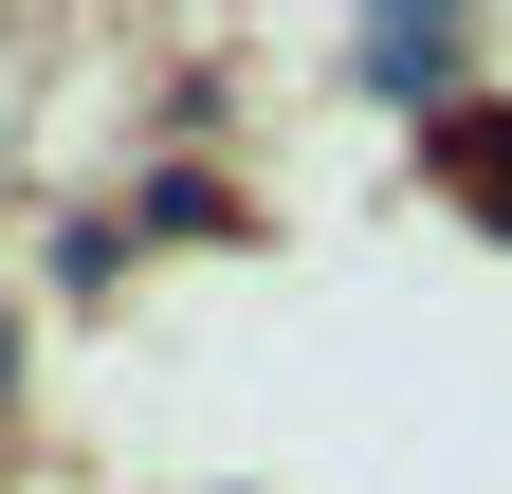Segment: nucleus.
Instances as JSON below:
<instances>
[{
  "mask_svg": "<svg viewBox=\"0 0 512 494\" xmlns=\"http://www.w3.org/2000/svg\"><path fill=\"white\" fill-rule=\"evenodd\" d=\"M348 55H366V74L403 92V110H439V74H458V19H366Z\"/></svg>",
  "mask_w": 512,
  "mask_h": 494,
  "instance_id": "f257e3e1",
  "label": "nucleus"
},
{
  "mask_svg": "<svg viewBox=\"0 0 512 494\" xmlns=\"http://www.w3.org/2000/svg\"><path fill=\"white\" fill-rule=\"evenodd\" d=\"M439 165H476V183H494V220H512V110H458V147H439Z\"/></svg>",
  "mask_w": 512,
  "mask_h": 494,
  "instance_id": "f03ea898",
  "label": "nucleus"
},
{
  "mask_svg": "<svg viewBox=\"0 0 512 494\" xmlns=\"http://www.w3.org/2000/svg\"><path fill=\"white\" fill-rule=\"evenodd\" d=\"M0 385H19V312H0Z\"/></svg>",
  "mask_w": 512,
  "mask_h": 494,
  "instance_id": "7ed1b4c3",
  "label": "nucleus"
}]
</instances>
